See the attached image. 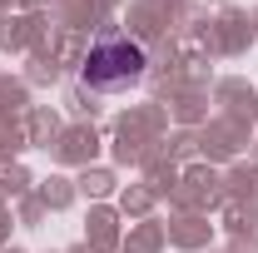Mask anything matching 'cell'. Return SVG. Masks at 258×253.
<instances>
[{
  "label": "cell",
  "mask_w": 258,
  "mask_h": 253,
  "mask_svg": "<svg viewBox=\"0 0 258 253\" xmlns=\"http://www.w3.org/2000/svg\"><path fill=\"white\" fill-rule=\"evenodd\" d=\"M139 75H144V50L134 40H104L85 60V85H95V90H114V85H129Z\"/></svg>",
  "instance_id": "cell-1"
}]
</instances>
